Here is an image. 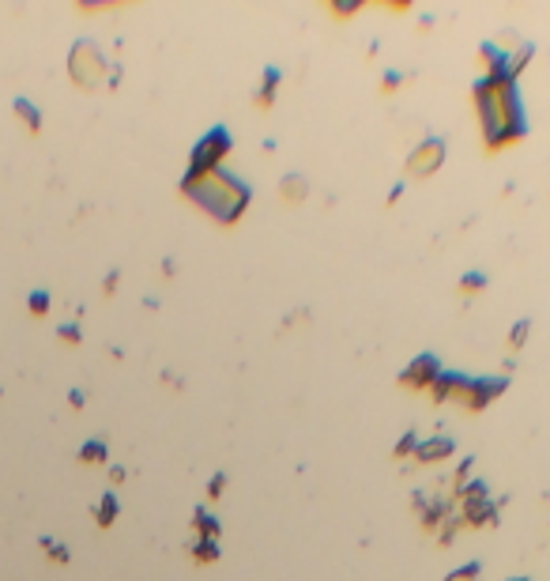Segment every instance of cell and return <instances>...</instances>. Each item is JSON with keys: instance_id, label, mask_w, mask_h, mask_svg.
Returning <instances> with one entry per match:
<instances>
[{"instance_id": "1", "label": "cell", "mask_w": 550, "mask_h": 581, "mask_svg": "<svg viewBox=\"0 0 550 581\" xmlns=\"http://www.w3.org/2000/svg\"><path fill=\"white\" fill-rule=\"evenodd\" d=\"M479 118H483V136L491 147L513 144V140L525 136V106L517 95V79H498L483 76L475 87Z\"/></svg>"}, {"instance_id": "2", "label": "cell", "mask_w": 550, "mask_h": 581, "mask_svg": "<svg viewBox=\"0 0 550 581\" xmlns=\"http://www.w3.org/2000/svg\"><path fill=\"white\" fill-rule=\"evenodd\" d=\"M185 193H189L204 211H211L216 219H227V223H234L245 211V205H250V185L242 178H234V174H227L223 166L204 171V174H189V178H185Z\"/></svg>"}, {"instance_id": "3", "label": "cell", "mask_w": 550, "mask_h": 581, "mask_svg": "<svg viewBox=\"0 0 550 581\" xmlns=\"http://www.w3.org/2000/svg\"><path fill=\"white\" fill-rule=\"evenodd\" d=\"M227 147H230V132L227 129H211L208 136L197 144V152H193V171L189 174H204V171H216V166H223Z\"/></svg>"}, {"instance_id": "4", "label": "cell", "mask_w": 550, "mask_h": 581, "mask_svg": "<svg viewBox=\"0 0 550 581\" xmlns=\"http://www.w3.org/2000/svg\"><path fill=\"white\" fill-rule=\"evenodd\" d=\"M441 158H446V140L441 136H426L419 147L407 158V171L415 174V178H426V174H433L441 166Z\"/></svg>"}, {"instance_id": "5", "label": "cell", "mask_w": 550, "mask_h": 581, "mask_svg": "<svg viewBox=\"0 0 550 581\" xmlns=\"http://www.w3.org/2000/svg\"><path fill=\"white\" fill-rule=\"evenodd\" d=\"M502 390H505V377H472V382H468L464 401L472 404V408H486V404H491Z\"/></svg>"}, {"instance_id": "6", "label": "cell", "mask_w": 550, "mask_h": 581, "mask_svg": "<svg viewBox=\"0 0 550 581\" xmlns=\"http://www.w3.org/2000/svg\"><path fill=\"white\" fill-rule=\"evenodd\" d=\"M438 374H441L438 359H433V355H422V359H415V366L404 374V382L415 385V390H430V385L438 382Z\"/></svg>"}, {"instance_id": "7", "label": "cell", "mask_w": 550, "mask_h": 581, "mask_svg": "<svg viewBox=\"0 0 550 581\" xmlns=\"http://www.w3.org/2000/svg\"><path fill=\"white\" fill-rule=\"evenodd\" d=\"M449 453H452L449 438H430V442L415 446V457H419V461H441V457H449Z\"/></svg>"}, {"instance_id": "8", "label": "cell", "mask_w": 550, "mask_h": 581, "mask_svg": "<svg viewBox=\"0 0 550 581\" xmlns=\"http://www.w3.org/2000/svg\"><path fill=\"white\" fill-rule=\"evenodd\" d=\"M283 193H287L290 200H301V197H306V182H301L298 174H290V178L283 182Z\"/></svg>"}, {"instance_id": "9", "label": "cell", "mask_w": 550, "mask_h": 581, "mask_svg": "<svg viewBox=\"0 0 550 581\" xmlns=\"http://www.w3.org/2000/svg\"><path fill=\"white\" fill-rule=\"evenodd\" d=\"M275 84H279V68H268V73H264V91H261L264 102H268L272 95H275Z\"/></svg>"}, {"instance_id": "10", "label": "cell", "mask_w": 550, "mask_h": 581, "mask_svg": "<svg viewBox=\"0 0 550 581\" xmlns=\"http://www.w3.org/2000/svg\"><path fill=\"white\" fill-rule=\"evenodd\" d=\"M449 581H475V567H468V570H457Z\"/></svg>"}, {"instance_id": "11", "label": "cell", "mask_w": 550, "mask_h": 581, "mask_svg": "<svg viewBox=\"0 0 550 581\" xmlns=\"http://www.w3.org/2000/svg\"><path fill=\"white\" fill-rule=\"evenodd\" d=\"M460 287H483V276H468L464 284H460Z\"/></svg>"}, {"instance_id": "12", "label": "cell", "mask_w": 550, "mask_h": 581, "mask_svg": "<svg viewBox=\"0 0 550 581\" xmlns=\"http://www.w3.org/2000/svg\"><path fill=\"white\" fill-rule=\"evenodd\" d=\"M513 581H525V578H513Z\"/></svg>"}]
</instances>
